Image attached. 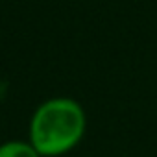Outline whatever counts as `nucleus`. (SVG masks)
Here are the masks:
<instances>
[{
	"mask_svg": "<svg viewBox=\"0 0 157 157\" xmlns=\"http://www.w3.org/2000/svg\"><path fill=\"white\" fill-rule=\"evenodd\" d=\"M87 117L74 98L56 96L43 102L30 120V142L41 157H59L80 144Z\"/></svg>",
	"mask_w": 157,
	"mask_h": 157,
	"instance_id": "obj_1",
	"label": "nucleus"
},
{
	"mask_svg": "<svg viewBox=\"0 0 157 157\" xmlns=\"http://www.w3.org/2000/svg\"><path fill=\"white\" fill-rule=\"evenodd\" d=\"M0 157H41L30 140H8L0 144Z\"/></svg>",
	"mask_w": 157,
	"mask_h": 157,
	"instance_id": "obj_2",
	"label": "nucleus"
}]
</instances>
